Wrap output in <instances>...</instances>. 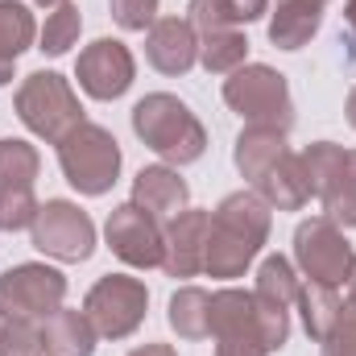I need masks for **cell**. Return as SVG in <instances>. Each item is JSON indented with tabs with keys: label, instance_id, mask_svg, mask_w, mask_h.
<instances>
[{
	"label": "cell",
	"instance_id": "obj_25",
	"mask_svg": "<svg viewBox=\"0 0 356 356\" xmlns=\"http://www.w3.org/2000/svg\"><path fill=\"white\" fill-rule=\"evenodd\" d=\"M344 145H332V141H315L298 154V166H302V178H307V191L311 199H323V191L332 186L336 170L344 166Z\"/></svg>",
	"mask_w": 356,
	"mask_h": 356
},
{
	"label": "cell",
	"instance_id": "obj_9",
	"mask_svg": "<svg viewBox=\"0 0 356 356\" xmlns=\"http://www.w3.org/2000/svg\"><path fill=\"white\" fill-rule=\"evenodd\" d=\"M33 245L58 261H88L95 249V224L67 199H50L33 216Z\"/></svg>",
	"mask_w": 356,
	"mask_h": 356
},
{
	"label": "cell",
	"instance_id": "obj_17",
	"mask_svg": "<svg viewBox=\"0 0 356 356\" xmlns=\"http://www.w3.org/2000/svg\"><path fill=\"white\" fill-rule=\"evenodd\" d=\"M95 327L88 323L83 311H67L58 307L46 323H42V348L46 356H91L95 353Z\"/></svg>",
	"mask_w": 356,
	"mask_h": 356
},
{
	"label": "cell",
	"instance_id": "obj_32",
	"mask_svg": "<svg viewBox=\"0 0 356 356\" xmlns=\"http://www.w3.org/2000/svg\"><path fill=\"white\" fill-rule=\"evenodd\" d=\"M323 356H356V319H340L336 332L323 340Z\"/></svg>",
	"mask_w": 356,
	"mask_h": 356
},
{
	"label": "cell",
	"instance_id": "obj_6",
	"mask_svg": "<svg viewBox=\"0 0 356 356\" xmlns=\"http://www.w3.org/2000/svg\"><path fill=\"white\" fill-rule=\"evenodd\" d=\"M67 298V277L50 266L25 261L0 273V315L8 323H46Z\"/></svg>",
	"mask_w": 356,
	"mask_h": 356
},
{
	"label": "cell",
	"instance_id": "obj_18",
	"mask_svg": "<svg viewBox=\"0 0 356 356\" xmlns=\"http://www.w3.org/2000/svg\"><path fill=\"white\" fill-rule=\"evenodd\" d=\"M33 38H38L33 13L17 0H0V88L13 83V67L33 46Z\"/></svg>",
	"mask_w": 356,
	"mask_h": 356
},
{
	"label": "cell",
	"instance_id": "obj_21",
	"mask_svg": "<svg viewBox=\"0 0 356 356\" xmlns=\"http://www.w3.org/2000/svg\"><path fill=\"white\" fill-rule=\"evenodd\" d=\"M261 13H266V0H191L186 21L195 25V33H220V29L249 25Z\"/></svg>",
	"mask_w": 356,
	"mask_h": 356
},
{
	"label": "cell",
	"instance_id": "obj_29",
	"mask_svg": "<svg viewBox=\"0 0 356 356\" xmlns=\"http://www.w3.org/2000/svg\"><path fill=\"white\" fill-rule=\"evenodd\" d=\"M33 216H38L33 186H0V232L33 228Z\"/></svg>",
	"mask_w": 356,
	"mask_h": 356
},
{
	"label": "cell",
	"instance_id": "obj_37",
	"mask_svg": "<svg viewBox=\"0 0 356 356\" xmlns=\"http://www.w3.org/2000/svg\"><path fill=\"white\" fill-rule=\"evenodd\" d=\"M33 4H46V8H58V4H67V0H33Z\"/></svg>",
	"mask_w": 356,
	"mask_h": 356
},
{
	"label": "cell",
	"instance_id": "obj_35",
	"mask_svg": "<svg viewBox=\"0 0 356 356\" xmlns=\"http://www.w3.org/2000/svg\"><path fill=\"white\" fill-rule=\"evenodd\" d=\"M344 21H348V33L356 38V0H348V4H344Z\"/></svg>",
	"mask_w": 356,
	"mask_h": 356
},
{
	"label": "cell",
	"instance_id": "obj_34",
	"mask_svg": "<svg viewBox=\"0 0 356 356\" xmlns=\"http://www.w3.org/2000/svg\"><path fill=\"white\" fill-rule=\"evenodd\" d=\"M129 356H178L170 344H141V348H133Z\"/></svg>",
	"mask_w": 356,
	"mask_h": 356
},
{
	"label": "cell",
	"instance_id": "obj_8",
	"mask_svg": "<svg viewBox=\"0 0 356 356\" xmlns=\"http://www.w3.org/2000/svg\"><path fill=\"white\" fill-rule=\"evenodd\" d=\"M294 261H298L307 282L344 286L353 273L356 253L340 224H332L327 216H315V220L298 224V232H294Z\"/></svg>",
	"mask_w": 356,
	"mask_h": 356
},
{
	"label": "cell",
	"instance_id": "obj_15",
	"mask_svg": "<svg viewBox=\"0 0 356 356\" xmlns=\"http://www.w3.org/2000/svg\"><path fill=\"white\" fill-rule=\"evenodd\" d=\"M332 0H277L273 17H269V42L277 50H302L323 21V8Z\"/></svg>",
	"mask_w": 356,
	"mask_h": 356
},
{
	"label": "cell",
	"instance_id": "obj_10",
	"mask_svg": "<svg viewBox=\"0 0 356 356\" xmlns=\"http://www.w3.org/2000/svg\"><path fill=\"white\" fill-rule=\"evenodd\" d=\"M104 236H108V249H112L124 266H133V269L162 266V236H166V228H162L149 211H141L137 203H120V207L108 216Z\"/></svg>",
	"mask_w": 356,
	"mask_h": 356
},
{
	"label": "cell",
	"instance_id": "obj_30",
	"mask_svg": "<svg viewBox=\"0 0 356 356\" xmlns=\"http://www.w3.org/2000/svg\"><path fill=\"white\" fill-rule=\"evenodd\" d=\"M42 323H8L0 336V356H42Z\"/></svg>",
	"mask_w": 356,
	"mask_h": 356
},
{
	"label": "cell",
	"instance_id": "obj_16",
	"mask_svg": "<svg viewBox=\"0 0 356 356\" xmlns=\"http://www.w3.org/2000/svg\"><path fill=\"white\" fill-rule=\"evenodd\" d=\"M282 154H286V133H282V129L249 124V129H241V137H236L232 162H236V170L249 178V182H261L266 170L277 166V158H282Z\"/></svg>",
	"mask_w": 356,
	"mask_h": 356
},
{
	"label": "cell",
	"instance_id": "obj_27",
	"mask_svg": "<svg viewBox=\"0 0 356 356\" xmlns=\"http://www.w3.org/2000/svg\"><path fill=\"white\" fill-rule=\"evenodd\" d=\"M298 273H294V266L286 261V257H266L261 261V269H257V286H253V294H261V298H269V302H277V307H290L294 298H298Z\"/></svg>",
	"mask_w": 356,
	"mask_h": 356
},
{
	"label": "cell",
	"instance_id": "obj_24",
	"mask_svg": "<svg viewBox=\"0 0 356 356\" xmlns=\"http://www.w3.org/2000/svg\"><path fill=\"white\" fill-rule=\"evenodd\" d=\"M323 216L340 228H356V149L344 154V166L323 191Z\"/></svg>",
	"mask_w": 356,
	"mask_h": 356
},
{
	"label": "cell",
	"instance_id": "obj_19",
	"mask_svg": "<svg viewBox=\"0 0 356 356\" xmlns=\"http://www.w3.org/2000/svg\"><path fill=\"white\" fill-rule=\"evenodd\" d=\"M257 186V195L266 199L269 207H277V211H298V207H307V199H311V191H307V178H302V166H298V154H282L277 158V166L266 170L261 182H253Z\"/></svg>",
	"mask_w": 356,
	"mask_h": 356
},
{
	"label": "cell",
	"instance_id": "obj_38",
	"mask_svg": "<svg viewBox=\"0 0 356 356\" xmlns=\"http://www.w3.org/2000/svg\"><path fill=\"white\" fill-rule=\"evenodd\" d=\"M4 327H8V319H4V315H0V336H4Z\"/></svg>",
	"mask_w": 356,
	"mask_h": 356
},
{
	"label": "cell",
	"instance_id": "obj_14",
	"mask_svg": "<svg viewBox=\"0 0 356 356\" xmlns=\"http://www.w3.org/2000/svg\"><path fill=\"white\" fill-rule=\"evenodd\" d=\"M186 199H191V191L178 178L175 166H145L141 175L133 178V203L141 211H149L158 224H170L175 216H182Z\"/></svg>",
	"mask_w": 356,
	"mask_h": 356
},
{
	"label": "cell",
	"instance_id": "obj_31",
	"mask_svg": "<svg viewBox=\"0 0 356 356\" xmlns=\"http://www.w3.org/2000/svg\"><path fill=\"white\" fill-rule=\"evenodd\" d=\"M112 21L120 29H149L158 21V0H112Z\"/></svg>",
	"mask_w": 356,
	"mask_h": 356
},
{
	"label": "cell",
	"instance_id": "obj_36",
	"mask_svg": "<svg viewBox=\"0 0 356 356\" xmlns=\"http://www.w3.org/2000/svg\"><path fill=\"white\" fill-rule=\"evenodd\" d=\"M344 112H348V124L356 129V88L348 91V104H344Z\"/></svg>",
	"mask_w": 356,
	"mask_h": 356
},
{
	"label": "cell",
	"instance_id": "obj_1",
	"mask_svg": "<svg viewBox=\"0 0 356 356\" xmlns=\"http://www.w3.org/2000/svg\"><path fill=\"white\" fill-rule=\"evenodd\" d=\"M269 236V203L257 191H236L211 211L207 228V257L203 269L211 277H241L253 266Z\"/></svg>",
	"mask_w": 356,
	"mask_h": 356
},
{
	"label": "cell",
	"instance_id": "obj_5",
	"mask_svg": "<svg viewBox=\"0 0 356 356\" xmlns=\"http://www.w3.org/2000/svg\"><path fill=\"white\" fill-rule=\"evenodd\" d=\"M17 116L21 124L42 137V141H63L75 124H83V108L79 95L71 91V83L54 71H38L17 88Z\"/></svg>",
	"mask_w": 356,
	"mask_h": 356
},
{
	"label": "cell",
	"instance_id": "obj_28",
	"mask_svg": "<svg viewBox=\"0 0 356 356\" xmlns=\"http://www.w3.org/2000/svg\"><path fill=\"white\" fill-rule=\"evenodd\" d=\"M79 29H83V17H79V8L67 0V4H58L50 17H46V29H42V54H50V58H58V54H67L75 42H79Z\"/></svg>",
	"mask_w": 356,
	"mask_h": 356
},
{
	"label": "cell",
	"instance_id": "obj_3",
	"mask_svg": "<svg viewBox=\"0 0 356 356\" xmlns=\"http://www.w3.org/2000/svg\"><path fill=\"white\" fill-rule=\"evenodd\" d=\"M58 166L79 195H104L120 175V145L108 129L83 120L58 141Z\"/></svg>",
	"mask_w": 356,
	"mask_h": 356
},
{
	"label": "cell",
	"instance_id": "obj_4",
	"mask_svg": "<svg viewBox=\"0 0 356 356\" xmlns=\"http://www.w3.org/2000/svg\"><path fill=\"white\" fill-rule=\"evenodd\" d=\"M224 104L232 112H241L249 124H266V129H290L294 124V99L286 79L266 67V63H245L224 79Z\"/></svg>",
	"mask_w": 356,
	"mask_h": 356
},
{
	"label": "cell",
	"instance_id": "obj_11",
	"mask_svg": "<svg viewBox=\"0 0 356 356\" xmlns=\"http://www.w3.org/2000/svg\"><path fill=\"white\" fill-rule=\"evenodd\" d=\"M79 88L88 91L91 99H120L124 91L133 88V75H137V63L129 54L124 42L116 38H99L91 42L88 50L79 54Z\"/></svg>",
	"mask_w": 356,
	"mask_h": 356
},
{
	"label": "cell",
	"instance_id": "obj_12",
	"mask_svg": "<svg viewBox=\"0 0 356 356\" xmlns=\"http://www.w3.org/2000/svg\"><path fill=\"white\" fill-rule=\"evenodd\" d=\"M207 228H211V211H199V207H186L182 216H175L166 224V236H162V269L170 277H195L203 269Z\"/></svg>",
	"mask_w": 356,
	"mask_h": 356
},
{
	"label": "cell",
	"instance_id": "obj_2",
	"mask_svg": "<svg viewBox=\"0 0 356 356\" xmlns=\"http://www.w3.org/2000/svg\"><path fill=\"white\" fill-rule=\"evenodd\" d=\"M133 133L170 166H191L207 149V133L199 116L170 91H154L133 108Z\"/></svg>",
	"mask_w": 356,
	"mask_h": 356
},
{
	"label": "cell",
	"instance_id": "obj_33",
	"mask_svg": "<svg viewBox=\"0 0 356 356\" xmlns=\"http://www.w3.org/2000/svg\"><path fill=\"white\" fill-rule=\"evenodd\" d=\"M344 286H348V298H344V315H348V319H356V261H353V273H348V282H344Z\"/></svg>",
	"mask_w": 356,
	"mask_h": 356
},
{
	"label": "cell",
	"instance_id": "obj_22",
	"mask_svg": "<svg viewBox=\"0 0 356 356\" xmlns=\"http://www.w3.org/2000/svg\"><path fill=\"white\" fill-rule=\"evenodd\" d=\"M170 327L182 340H203L211 332V294L199 286H182L170 298Z\"/></svg>",
	"mask_w": 356,
	"mask_h": 356
},
{
	"label": "cell",
	"instance_id": "obj_26",
	"mask_svg": "<svg viewBox=\"0 0 356 356\" xmlns=\"http://www.w3.org/2000/svg\"><path fill=\"white\" fill-rule=\"evenodd\" d=\"M38 149L21 137H0V186H33L38 178Z\"/></svg>",
	"mask_w": 356,
	"mask_h": 356
},
{
	"label": "cell",
	"instance_id": "obj_7",
	"mask_svg": "<svg viewBox=\"0 0 356 356\" xmlns=\"http://www.w3.org/2000/svg\"><path fill=\"white\" fill-rule=\"evenodd\" d=\"M145 311H149V290H145V282L124 277V273L99 277L88 290V298H83V315H88V323L95 327V336H104V340H124V336H133V332L141 327Z\"/></svg>",
	"mask_w": 356,
	"mask_h": 356
},
{
	"label": "cell",
	"instance_id": "obj_13",
	"mask_svg": "<svg viewBox=\"0 0 356 356\" xmlns=\"http://www.w3.org/2000/svg\"><path fill=\"white\" fill-rule=\"evenodd\" d=\"M145 58L162 75H186L199 63V33L182 17H162L145 33Z\"/></svg>",
	"mask_w": 356,
	"mask_h": 356
},
{
	"label": "cell",
	"instance_id": "obj_20",
	"mask_svg": "<svg viewBox=\"0 0 356 356\" xmlns=\"http://www.w3.org/2000/svg\"><path fill=\"white\" fill-rule=\"evenodd\" d=\"M298 311H302V327L311 340H327L336 332V323L344 319V302L336 294V286H319V282H302L298 286Z\"/></svg>",
	"mask_w": 356,
	"mask_h": 356
},
{
	"label": "cell",
	"instance_id": "obj_23",
	"mask_svg": "<svg viewBox=\"0 0 356 356\" xmlns=\"http://www.w3.org/2000/svg\"><path fill=\"white\" fill-rule=\"evenodd\" d=\"M245 58H249V42L241 29H220L199 38V63L211 75H232L236 67H245Z\"/></svg>",
	"mask_w": 356,
	"mask_h": 356
}]
</instances>
